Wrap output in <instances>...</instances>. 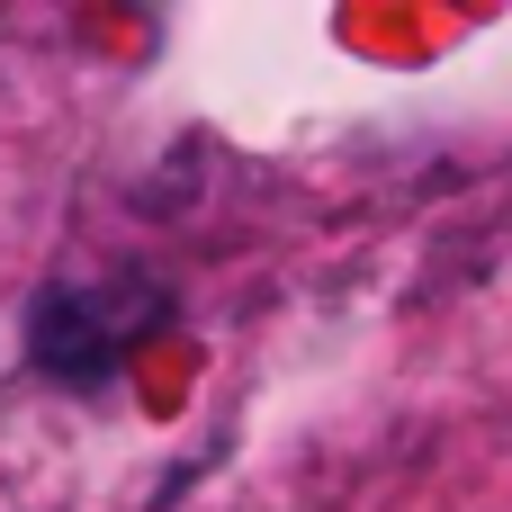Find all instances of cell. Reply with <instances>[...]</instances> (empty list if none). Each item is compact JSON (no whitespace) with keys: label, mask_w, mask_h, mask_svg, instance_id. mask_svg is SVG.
Listing matches in <instances>:
<instances>
[{"label":"cell","mask_w":512,"mask_h":512,"mask_svg":"<svg viewBox=\"0 0 512 512\" xmlns=\"http://www.w3.org/2000/svg\"><path fill=\"white\" fill-rule=\"evenodd\" d=\"M162 324V297H117V288H45L27 306V360L54 387H99L117 360Z\"/></svg>","instance_id":"1"}]
</instances>
